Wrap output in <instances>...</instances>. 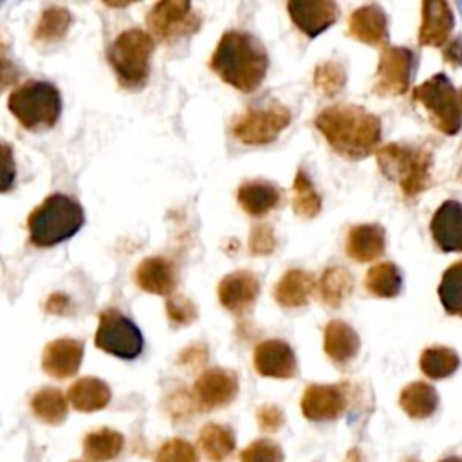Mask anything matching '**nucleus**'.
<instances>
[{
	"label": "nucleus",
	"instance_id": "29",
	"mask_svg": "<svg viewBox=\"0 0 462 462\" xmlns=\"http://www.w3.org/2000/svg\"><path fill=\"white\" fill-rule=\"evenodd\" d=\"M125 446V437L112 428H99L83 437V455L88 462L114 460Z\"/></svg>",
	"mask_w": 462,
	"mask_h": 462
},
{
	"label": "nucleus",
	"instance_id": "7",
	"mask_svg": "<svg viewBox=\"0 0 462 462\" xmlns=\"http://www.w3.org/2000/svg\"><path fill=\"white\" fill-rule=\"evenodd\" d=\"M413 101L424 106L431 125L439 132L455 135L460 130L462 116L458 108V92L444 74H435L415 87Z\"/></svg>",
	"mask_w": 462,
	"mask_h": 462
},
{
	"label": "nucleus",
	"instance_id": "32",
	"mask_svg": "<svg viewBox=\"0 0 462 462\" xmlns=\"http://www.w3.org/2000/svg\"><path fill=\"white\" fill-rule=\"evenodd\" d=\"M70 23L72 14L69 9L51 5L40 14V20L34 27V40L40 43H58L67 36Z\"/></svg>",
	"mask_w": 462,
	"mask_h": 462
},
{
	"label": "nucleus",
	"instance_id": "37",
	"mask_svg": "<svg viewBox=\"0 0 462 462\" xmlns=\"http://www.w3.org/2000/svg\"><path fill=\"white\" fill-rule=\"evenodd\" d=\"M346 83V69L341 61L327 60L314 69V87L327 97L337 96Z\"/></svg>",
	"mask_w": 462,
	"mask_h": 462
},
{
	"label": "nucleus",
	"instance_id": "9",
	"mask_svg": "<svg viewBox=\"0 0 462 462\" xmlns=\"http://www.w3.org/2000/svg\"><path fill=\"white\" fill-rule=\"evenodd\" d=\"M289 123L291 110L280 103H273L269 106L249 108L240 114L231 125V134L242 144L260 146L273 143Z\"/></svg>",
	"mask_w": 462,
	"mask_h": 462
},
{
	"label": "nucleus",
	"instance_id": "8",
	"mask_svg": "<svg viewBox=\"0 0 462 462\" xmlns=\"http://www.w3.org/2000/svg\"><path fill=\"white\" fill-rule=\"evenodd\" d=\"M94 343L99 350L119 359H135L143 350V334L123 312L117 309H106L99 314Z\"/></svg>",
	"mask_w": 462,
	"mask_h": 462
},
{
	"label": "nucleus",
	"instance_id": "25",
	"mask_svg": "<svg viewBox=\"0 0 462 462\" xmlns=\"http://www.w3.org/2000/svg\"><path fill=\"white\" fill-rule=\"evenodd\" d=\"M312 291L314 276L303 269H291L274 285V300L285 309H296L309 301Z\"/></svg>",
	"mask_w": 462,
	"mask_h": 462
},
{
	"label": "nucleus",
	"instance_id": "23",
	"mask_svg": "<svg viewBox=\"0 0 462 462\" xmlns=\"http://www.w3.org/2000/svg\"><path fill=\"white\" fill-rule=\"evenodd\" d=\"M323 348H325V354L336 365H346L357 356L361 348V341L357 332L348 323L341 319H332L325 327Z\"/></svg>",
	"mask_w": 462,
	"mask_h": 462
},
{
	"label": "nucleus",
	"instance_id": "16",
	"mask_svg": "<svg viewBox=\"0 0 462 462\" xmlns=\"http://www.w3.org/2000/svg\"><path fill=\"white\" fill-rule=\"evenodd\" d=\"M430 231L444 253H462V202H442L431 217Z\"/></svg>",
	"mask_w": 462,
	"mask_h": 462
},
{
	"label": "nucleus",
	"instance_id": "45",
	"mask_svg": "<svg viewBox=\"0 0 462 462\" xmlns=\"http://www.w3.org/2000/svg\"><path fill=\"white\" fill-rule=\"evenodd\" d=\"M18 78H20V69L4 54H0V90L14 85Z\"/></svg>",
	"mask_w": 462,
	"mask_h": 462
},
{
	"label": "nucleus",
	"instance_id": "3",
	"mask_svg": "<svg viewBox=\"0 0 462 462\" xmlns=\"http://www.w3.org/2000/svg\"><path fill=\"white\" fill-rule=\"evenodd\" d=\"M83 222V208L74 199L52 193L29 215V238L36 247H51L74 236Z\"/></svg>",
	"mask_w": 462,
	"mask_h": 462
},
{
	"label": "nucleus",
	"instance_id": "19",
	"mask_svg": "<svg viewBox=\"0 0 462 462\" xmlns=\"http://www.w3.org/2000/svg\"><path fill=\"white\" fill-rule=\"evenodd\" d=\"M455 25L451 5L442 0L422 2V22L419 29V43L424 47H440L448 43V36Z\"/></svg>",
	"mask_w": 462,
	"mask_h": 462
},
{
	"label": "nucleus",
	"instance_id": "24",
	"mask_svg": "<svg viewBox=\"0 0 462 462\" xmlns=\"http://www.w3.org/2000/svg\"><path fill=\"white\" fill-rule=\"evenodd\" d=\"M236 200L240 208L251 217H262L278 208L282 200L280 189L265 180L244 182L236 191Z\"/></svg>",
	"mask_w": 462,
	"mask_h": 462
},
{
	"label": "nucleus",
	"instance_id": "4",
	"mask_svg": "<svg viewBox=\"0 0 462 462\" xmlns=\"http://www.w3.org/2000/svg\"><path fill=\"white\" fill-rule=\"evenodd\" d=\"M377 164L383 175L399 184L406 197H415L430 186L431 153L424 148L390 143L377 150Z\"/></svg>",
	"mask_w": 462,
	"mask_h": 462
},
{
	"label": "nucleus",
	"instance_id": "36",
	"mask_svg": "<svg viewBox=\"0 0 462 462\" xmlns=\"http://www.w3.org/2000/svg\"><path fill=\"white\" fill-rule=\"evenodd\" d=\"M439 298L448 314L462 316V260L451 263L440 280Z\"/></svg>",
	"mask_w": 462,
	"mask_h": 462
},
{
	"label": "nucleus",
	"instance_id": "33",
	"mask_svg": "<svg viewBox=\"0 0 462 462\" xmlns=\"http://www.w3.org/2000/svg\"><path fill=\"white\" fill-rule=\"evenodd\" d=\"M31 410L42 422L56 426L67 419L69 402L58 388H42L32 395Z\"/></svg>",
	"mask_w": 462,
	"mask_h": 462
},
{
	"label": "nucleus",
	"instance_id": "18",
	"mask_svg": "<svg viewBox=\"0 0 462 462\" xmlns=\"http://www.w3.org/2000/svg\"><path fill=\"white\" fill-rule=\"evenodd\" d=\"M83 359V343L70 337H60L51 341L42 356V368L54 379L72 377Z\"/></svg>",
	"mask_w": 462,
	"mask_h": 462
},
{
	"label": "nucleus",
	"instance_id": "2",
	"mask_svg": "<svg viewBox=\"0 0 462 462\" xmlns=\"http://www.w3.org/2000/svg\"><path fill=\"white\" fill-rule=\"evenodd\" d=\"M211 70L240 92L256 90L265 79L269 56L263 45L244 31L222 34L209 60Z\"/></svg>",
	"mask_w": 462,
	"mask_h": 462
},
{
	"label": "nucleus",
	"instance_id": "20",
	"mask_svg": "<svg viewBox=\"0 0 462 462\" xmlns=\"http://www.w3.org/2000/svg\"><path fill=\"white\" fill-rule=\"evenodd\" d=\"M348 34L370 47L384 45L388 42L386 13L375 4L357 7L350 16Z\"/></svg>",
	"mask_w": 462,
	"mask_h": 462
},
{
	"label": "nucleus",
	"instance_id": "41",
	"mask_svg": "<svg viewBox=\"0 0 462 462\" xmlns=\"http://www.w3.org/2000/svg\"><path fill=\"white\" fill-rule=\"evenodd\" d=\"M276 249V236L271 226L260 224L249 235V253L254 256L271 254Z\"/></svg>",
	"mask_w": 462,
	"mask_h": 462
},
{
	"label": "nucleus",
	"instance_id": "17",
	"mask_svg": "<svg viewBox=\"0 0 462 462\" xmlns=\"http://www.w3.org/2000/svg\"><path fill=\"white\" fill-rule=\"evenodd\" d=\"M260 282L249 271H235L218 283V300L233 314H244L258 298Z\"/></svg>",
	"mask_w": 462,
	"mask_h": 462
},
{
	"label": "nucleus",
	"instance_id": "1",
	"mask_svg": "<svg viewBox=\"0 0 462 462\" xmlns=\"http://www.w3.org/2000/svg\"><path fill=\"white\" fill-rule=\"evenodd\" d=\"M314 125L330 148L350 161L370 155L381 139V121L357 105L327 106L316 116Z\"/></svg>",
	"mask_w": 462,
	"mask_h": 462
},
{
	"label": "nucleus",
	"instance_id": "26",
	"mask_svg": "<svg viewBox=\"0 0 462 462\" xmlns=\"http://www.w3.org/2000/svg\"><path fill=\"white\" fill-rule=\"evenodd\" d=\"M112 392L108 384L97 377H81L70 384L67 392V399L74 406V410L90 413L103 410L110 402Z\"/></svg>",
	"mask_w": 462,
	"mask_h": 462
},
{
	"label": "nucleus",
	"instance_id": "50",
	"mask_svg": "<svg viewBox=\"0 0 462 462\" xmlns=\"http://www.w3.org/2000/svg\"><path fill=\"white\" fill-rule=\"evenodd\" d=\"M458 108H460V116H462V88L458 90Z\"/></svg>",
	"mask_w": 462,
	"mask_h": 462
},
{
	"label": "nucleus",
	"instance_id": "42",
	"mask_svg": "<svg viewBox=\"0 0 462 462\" xmlns=\"http://www.w3.org/2000/svg\"><path fill=\"white\" fill-rule=\"evenodd\" d=\"M16 179V162L13 155V148L9 144L0 143V193H5L13 188Z\"/></svg>",
	"mask_w": 462,
	"mask_h": 462
},
{
	"label": "nucleus",
	"instance_id": "52",
	"mask_svg": "<svg viewBox=\"0 0 462 462\" xmlns=\"http://www.w3.org/2000/svg\"><path fill=\"white\" fill-rule=\"evenodd\" d=\"M72 462H85V460H72Z\"/></svg>",
	"mask_w": 462,
	"mask_h": 462
},
{
	"label": "nucleus",
	"instance_id": "47",
	"mask_svg": "<svg viewBox=\"0 0 462 462\" xmlns=\"http://www.w3.org/2000/svg\"><path fill=\"white\" fill-rule=\"evenodd\" d=\"M45 310L49 314H69L70 312V300L61 292H54L52 296H49V300L45 303Z\"/></svg>",
	"mask_w": 462,
	"mask_h": 462
},
{
	"label": "nucleus",
	"instance_id": "22",
	"mask_svg": "<svg viewBox=\"0 0 462 462\" xmlns=\"http://www.w3.org/2000/svg\"><path fill=\"white\" fill-rule=\"evenodd\" d=\"M386 247V233L379 224H359L350 227L346 235V254L354 262H374L383 256Z\"/></svg>",
	"mask_w": 462,
	"mask_h": 462
},
{
	"label": "nucleus",
	"instance_id": "39",
	"mask_svg": "<svg viewBox=\"0 0 462 462\" xmlns=\"http://www.w3.org/2000/svg\"><path fill=\"white\" fill-rule=\"evenodd\" d=\"M240 462H283V449L274 440L258 439L242 449Z\"/></svg>",
	"mask_w": 462,
	"mask_h": 462
},
{
	"label": "nucleus",
	"instance_id": "40",
	"mask_svg": "<svg viewBox=\"0 0 462 462\" xmlns=\"http://www.w3.org/2000/svg\"><path fill=\"white\" fill-rule=\"evenodd\" d=\"M166 314L171 323L184 327L197 319V307L186 296H171L166 301Z\"/></svg>",
	"mask_w": 462,
	"mask_h": 462
},
{
	"label": "nucleus",
	"instance_id": "31",
	"mask_svg": "<svg viewBox=\"0 0 462 462\" xmlns=\"http://www.w3.org/2000/svg\"><path fill=\"white\" fill-rule=\"evenodd\" d=\"M352 287H354L352 274L339 265L325 269L318 283L321 301L332 309H337L350 296Z\"/></svg>",
	"mask_w": 462,
	"mask_h": 462
},
{
	"label": "nucleus",
	"instance_id": "51",
	"mask_svg": "<svg viewBox=\"0 0 462 462\" xmlns=\"http://www.w3.org/2000/svg\"><path fill=\"white\" fill-rule=\"evenodd\" d=\"M404 462H419V460H415V458H406Z\"/></svg>",
	"mask_w": 462,
	"mask_h": 462
},
{
	"label": "nucleus",
	"instance_id": "48",
	"mask_svg": "<svg viewBox=\"0 0 462 462\" xmlns=\"http://www.w3.org/2000/svg\"><path fill=\"white\" fill-rule=\"evenodd\" d=\"M343 462H365V457H363V451L359 448H352L346 451L345 455V460Z\"/></svg>",
	"mask_w": 462,
	"mask_h": 462
},
{
	"label": "nucleus",
	"instance_id": "15",
	"mask_svg": "<svg viewBox=\"0 0 462 462\" xmlns=\"http://www.w3.org/2000/svg\"><path fill=\"white\" fill-rule=\"evenodd\" d=\"M254 370L263 377L291 379L298 372L292 348L282 339H267L256 345L253 354Z\"/></svg>",
	"mask_w": 462,
	"mask_h": 462
},
{
	"label": "nucleus",
	"instance_id": "11",
	"mask_svg": "<svg viewBox=\"0 0 462 462\" xmlns=\"http://www.w3.org/2000/svg\"><path fill=\"white\" fill-rule=\"evenodd\" d=\"M415 56L406 47H384L377 65L374 92L379 96H402L411 81Z\"/></svg>",
	"mask_w": 462,
	"mask_h": 462
},
{
	"label": "nucleus",
	"instance_id": "35",
	"mask_svg": "<svg viewBox=\"0 0 462 462\" xmlns=\"http://www.w3.org/2000/svg\"><path fill=\"white\" fill-rule=\"evenodd\" d=\"M292 209L301 218H314L321 211V197L303 170L296 173L292 182Z\"/></svg>",
	"mask_w": 462,
	"mask_h": 462
},
{
	"label": "nucleus",
	"instance_id": "30",
	"mask_svg": "<svg viewBox=\"0 0 462 462\" xmlns=\"http://www.w3.org/2000/svg\"><path fill=\"white\" fill-rule=\"evenodd\" d=\"M365 287L375 298H395L402 289V274L395 263L381 262L366 273Z\"/></svg>",
	"mask_w": 462,
	"mask_h": 462
},
{
	"label": "nucleus",
	"instance_id": "49",
	"mask_svg": "<svg viewBox=\"0 0 462 462\" xmlns=\"http://www.w3.org/2000/svg\"><path fill=\"white\" fill-rule=\"evenodd\" d=\"M439 462H462V457H446V458H442V460H439Z\"/></svg>",
	"mask_w": 462,
	"mask_h": 462
},
{
	"label": "nucleus",
	"instance_id": "27",
	"mask_svg": "<svg viewBox=\"0 0 462 462\" xmlns=\"http://www.w3.org/2000/svg\"><path fill=\"white\" fill-rule=\"evenodd\" d=\"M399 404L411 419H428L439 406V393L431 384L415 381L402 388Z\"/></svg>",
	"mask_w": 462,
	"mask_h": 462
},
{
	"label": "nucleus",
	"instance_id": "6",
	"mask_svg": "<svg viewBox=\"0 0 462 462\" xmlns=\"http://www.w3.org/2000/svg\"><path fill=\"white\" fill-rule=\"evenodd\" d=\"M153 51L152 36L137 27L123 31L108 51V61L117 81L126 88H141L150 76V56Z\"/></svg>",
	"mask_w": 462,
	"mask_h": 462
},
{
	"label": "nucleus",
	"instance_id": "12",
	"mask_svg": "<svg viewBox=\"0 0 462 462\" xmlns=\"http://www.w3.org/2000/svg\"><path fill=\"white\" fill-rule=\"evenodd\" d=\"M238 393V375L227 368H209L193 384V401L199 411L227 406Z\"/></svg>",
	"mask_w": 462,
	"mask_h": 462
},
{
	"label": "nucleus",
	"instance_id": "46",
	"mask_svg": "<svg viewBox=\"0 0 462 462\" xmlns=\"http://www.w3.org/2000/svg\"><path fill=\"white\" fill-rule=\"evenodd\" d=\"M442 56L444 61L451 67H462V36H457L451 42H448L446 47L442 49Z\"/></svg>",
	"mask_w": 462,
	"mask_h": 462
},
{
	"label": "nucleus",
	"instance_id": "38",
	"mask_svg": "<svg viewBox=\"0 0 462 462\" xmlns=\"http://www.w3.org/2000/svg\"><path fill=\"white\" fill-rule=\"evenodd\" d=\"M155 462H199V453L188 440L175 437L161 444Z\"/></svg>",
	"mask_w": 462,
	"mask_h": 462
},
{
	"label": "nucleus",
	"instance_id": "5",
	"mask_svg": "<svg viewBox=\"0 0 462 462\" xmlns=\"http://www.w3.org/2000/svg\"><path fill=\"white\" fill-rule=\"evenodd\" d=\"M7 106L23 128L43 130L60 119L61 96L52 83L31 79L11 92Z\"/></svg>",
	"mask_w": 462,
	"mask_h": 462
},
{
	"label": "nucleus",
	"instance_id": "14",
	"mask_svg": "<svg viewBox=\"0 0 462 462\" xmlns=\"http://www.w3.org/2000/svg\"><path fill=\"white\" fill-rule=\"evenodd\" d=\"M287 11L292 23L309 38L327 31L339 16L337 4L328 0H291Z\"/></svg>",
	"mask_w": 462,
	"mask_h": 462
},
{
	"label": "nucleus",
	"instance_id": "43",
	"mask_svg": "<svg viewBox=\"0 0 462 462\" xmlns=\"http://www.w3.org/2000/svg\"><path fill=\"white\" fill-rule=\"evenodd\" d=\"M256 422L262 431L274 433L283 426L285 417H283V411L276 404H263L256 410Z\"/></svg>",
	"mask_w": 462,
	"mask_h": 462
},
{
	"label": "nucleus",
	"instance_id": "10",
	"mask_svg": "<svg viewBox=\"0 0 462 462\" xmlns=\"http://www.w3.org/2000/svg\"><path fill=\"white\" fill-rule=\"evenodd\" d=\"M146 23L159 40L175 42L199 31L200 14L193 11L189 2L162 0L150 9Z\"/></svg>",
	"mask_w": 462,
	"mask_h": 462
},
{
	"label": "nucleus",
	"instance_id": "44",
	"mask_svg": "<svg viewBox=\"0 0 462 462\" xmlns=\"http://www.w3.org/2000/svg\"><path fill=\"white\" fill-rule=\"evenodd\" d=\"M208 359V348L204 345H189L179 354V363L188 366V368H197L204 365Z\"/></svg>",
	"mask_w": 462,
	"mask_h": 462
},
{
	"label": "nucleus",
	"instance_id": "28",
	"mask_svg": "<svg viewBox=\"0 0 462 462\" xmlns=\"http://www.w3.org/2000/svg\"><path fill=\"white\" fill-rule=\"evenodd\" d=\"M199 448L211 462H224L235 451V435L231 428L217 422H208L199 431Z\"/></svg>",
	"mask_w": 462,
	"mask_h": 462
},
{
	"label": "nucleus",
	"instance_id": "21",
	"mask_svg": "<svg viewBox=\"0 0 462 462\" xmlns=\"http://www.w3.org/2000/svg\"><path fill=\"white\" fill-rule=\"evenodd\" d=\"M134 280L144 292L159 296H171L177 287V274L173 263L161 256L144 258L137 265Z\"/></svg>",
	"mask_w": 462,
	"mask_h": 462
},
{
	"label": "nucleus",
	"instance_id": "34",
	"mask_svg": "<svg viewBox=\"0 0 462 462\" xmlns=\"http://www.w3.org/2000/svg\"><path fill=\"white\" fill-rule=\"evenodd\" d=\"M420 370L430 379H444L457 372L460 359L453 348L448 346H430L420 354Z\"/></svg>",
	"mask_w": 462,
	"mask_h": 462
},
{
	"label": "nucleus",
	"instance_id": "13",
	"mask_svg": "<svg viewBox=\"0 0 462 462\" xmlns=\"http://www.w3.org/2000/svg\"><path fill=\"white\" fill-rule=\"evenodd\" d=\"M346 392L339 384H310L301 395V413L314 422L336 420L346 410Z\"/></svg>",
	"mask_w": 462,
	"mask_h": 462
}]
</instances>
